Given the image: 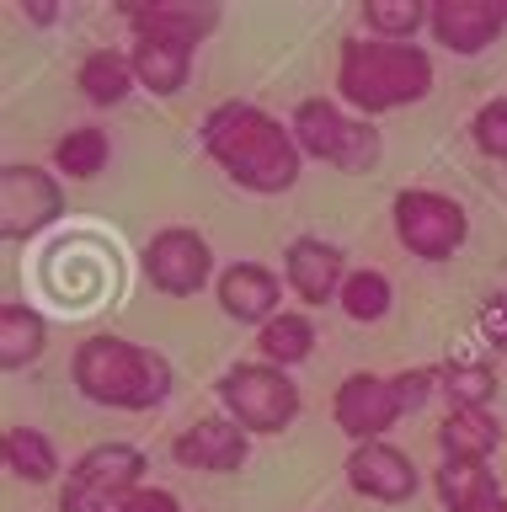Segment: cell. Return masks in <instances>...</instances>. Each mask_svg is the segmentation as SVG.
<instances>
[{
  "instance_id": "6da1fadb",
  "label": "cell",
  "mask_w": 507,
  "mask_h": 512,
  "mask_svg": "<svg viewBox=\"0 0 507 512\" xmlns=\"http://www.w3.org/2000/svg\"><path fill=\"white\" fill-rule=\"evenodd\" d=\"M198 144L203 155L225 171V182H235L251 198H283V192L299 187L305 176V155L294 144V128L267 112L257 102H214L198 123Z\"/></svg>"
},
{
  "instance_id": "7a4b0ae2",
  "label": "cell",
  "mask_w": 507,
  "mask_h": 512,
  "mask_svg": "<svg viewBox=\"0 0 507 512\" xmlns=\"http://www.w3.org/2000/svg\"><path fill=\"white\" fill-rule=\"evenodd\" d=\"M433 54L422 43H385V38H353L337 43V102L358 118H385L406 112L433 96Z\"/></svg>"
},
{
  "instance_id": "3957f363",
  "label": "cell",
  "mask_w": 507,
  "mask_h": 512,
  "mask_svg": "<svg viewBox=\"0 0 507 512\" xmlns=\"http://www.w3.org/2000/svg\"><path fill=\"white\" fill-rule=\"evenodd\" d=\"M70 384L102 411H161L177 390V368L166 352L134 342V336L97 331L75 347Z\"/></svg>"
},
{
  "instance_id": "277c9868",
  "label": "cell",
  "mask_w": 507,
  "mask_h": 512,
  "mask_svg": "<svg viewBox=\"0 0 507 512\" xmlns=\"http://www.w3.org/2000/svg\"><path fill=\"white\" fill-rule=\"evenodd\" d=\"M294 144L305 160H321V166L342 171V176H363L385 160V134H379L374 118H358L353 107H342L337 96H305L289 112Z\"/></svg>"
},
{
  "instance_id": "5b68a950",
  "label": "cell",
  "mask_w": 507,
  "mask_h": 512,
  "mask_svg": "<svg viewBox=\"0 0 507 512\" xmlns=\"http://www.w3.org/2000/svg\"><path fill=\"white\" fill-rule=\"evenodd\" d=\"M219 411L230 416L235 427H246L251 438H283L299 411H305V395H299V379L283 374V368L251 358V363H230L225 374L214 379Z\"/></svg>"
},
{
  "instance_id": "8992f818",
  "label": "cell",
  "mask_w": 507,
  "mask_h": 512,
  "mask_svg": "<svg viewBox=\"0 0 507 512\" xmlns=\"http://www.w3.org/2000/svg\"><path fill=\"white\" fill-rule=\"evenodd\" d=\"M390 230L401 240V251H411L427 267H443L465 251L470 240V214L454 192L438 187H401L390 198Z\"/></svg>"
},
{
  "instance_id": "52a82bcc",
  "label": "cell",
  "mask_w": 507,
  "mask_h": 512,
  "mask_svg": "<svg viewBox=\"0 0 507 512\" xmlns=\"http://www.w3.org/2000/svg\"><path fill=\"white\" fill-rule=\"evenodd\" d=\"M145 448L139 443H91L86 454L70 459L65 480H59V496H54V512H97L118 496H129L134 486H145Z\"/></svg>"
},
{
  "instance_id": "ba28073f",
  "label": "cell",
  "mask_w": 507,
  "mask_h": 512,
  "mask_svg": "<svg viewBox=\"0 0 507 512\" xmlns=\"http://www.w3.org/2000/svg\"><path fill=\"white\" fill-rule=\"evenodd\" d=\"M65 219V176L33 160H6L0 166V235L11 246H33Z\"/></svg>"
},
{
  "instance_id": "9c48e42d",
  "label": "cell",
  "mask_w": 507,
  "mask_h": 512,
  "mask_svg": "<svg viewBox=\"0 0 507 512\" xmlns=\"http://www.w3.org/2000/svg\"><path fill=\"white\" fill-rule=\"evenodd\" d=\"M139 272H145V283L161 299H198L203 288L219 278L209 235L193 230V224H166V230H155L145 240V251H139Z\"/></svg>"
},
{
  "instance_id": "30bf717a",
  "label": "cell",
  "mask_w": 507,
  "mask_h": 512,
  "mask_svg": "<svg viewBox=\"0 0 507 512\" xmlns=\"http://www.w3.org/2000/svg\"><path fill=\"white\" fill-rule=\"evenodd\" d=\"M331 422L342 427L347 443H379L406 422V406H401V395H395L390 374L358 368V374H347L337 384V395H331Z\"/></svg>"
},
{
  "instance_id": "8fae6325",
  "label": "cell",
  "mask_w": 507,
  "mask_h": 512,
  "mask_svg": "<svg viewBox=\"0 0 507 512\" xmlns=\"http://www.w3.org/2000/svg\"><path fill=\"white\" fill-rule=\"evenodd\" d=\"M118 16L129 27V38L177 43L187 54H198L225 22V6H214V0H123Z\"/></svg>"
},
{
  "instance_id": "7c38bea8",
  "label": "cell",
  "mask_w": 507,
  "mask_h": 512,
  "mask_svg": "<svg viewBox=\"0 0 507 512\" xmlns=\"http://www.w3.org/2000/svg\"><path fill=\"white\" fill-rule=\"evenodd\" d=\"M342 475H347V491L363 496L374 507H406L411 496L422 491V475L411 464L406 448H395L390 438L379 443H353L342 459Z\"/></svg>"
},
{
  "instance_id": "4fadbf2b",
  "label": "cell",
  "mask_w": 507,
  "mask_h": 512,
  "mask_svg": "<svg viewBox=\"0 0 507 512\" xmlns=\"http://www.w3.org/2000/svg\"><path fill=\"white\" fill-rule=\"evenodd\" d=\"M427 38L454 59H481L507 38V0H433Z\"/></svg>"
},
{
  "instance_id": "5bb4252c",
  "label": "cell",
  "mask_w": 507,
  "mask_h": 512,
  "mask_svg": "<svg viewBox=\"0 0 507 512\" xmlns=\"http://www.w3.org/2000/svg\"><path fill=\"white\" fill-rule=\"evenodd\" d=\"M347 272H353L347 267V251L326 235H294L289 246H283V283H289V294L305 304V310L337 304Z\"/></svg>"
},
{
  "instance_id": "9a60e30c",
  "label": "cell",
  "mask_w": 507,
  "mask_h": 512,
  "mask_svg": "<svg viewBox=\"0 0 507 512\" xmlns=\"http://www.w3.org/2000/svg\"><path fill=\"white\" fill-rule=\"evenodd\" d=\"M171 459L193 475H235L251 459V432L235 427L225 411L198 416L193 427H182L177 438H171Z\"/></svg>"
},
{
  "instance_id": "2e32d148",
  "label": "cell",
  "mask_w": 507,
  "mask_h": 512,
  "mask_svg": "<svg viewBox=\"0 0 507 512\" xmlns=\"http://www.w3.org/2000/svg\"><path fill=\"white\" fill-rule=\"evenodd\" d=\"M283 283L267 262H230V267H219V278H214V299H219V310H225L235 326H267L273 315H283Z\"/></svg>"
},
{
  "instance_id": "e0dca14e",
  "label": "cell",
  "mask_w": 507,
  "mask_h": 512,
  "mask_svg": "<svg viewBox=\"0 0 507 512\" xmlns=\"http://www.w3.org/2000/svg\"><path fill=\"white\" fill-rule=\"evenodd\" d=\"M75 91H81L86 107H102V112L107 107H123L139 91L129 48L102 43V48H91V54H81V64H75Z\"/></svg>"
},
{
  "instance_id": "ac0fdd59",
  "label": "cell",
  "mask_w": 507,
  "mask_h": 512,
  "mask_svg": "<svg viewBox=\"0 0 507 512\" xmlns=\"http://www.w3.org/2000/svg\"><path fill=\"white\" fill-rule=\"evenodd\" d=\"M0 459H6V470L17 480H27V486H49V480H65V470H70V464L59 459V443L33 422H11L0 432Z\"/></svg>"
},
{
  "instance_id": "d6986e66",
  "label": "cell",
  "mask_w": 507,
  "mask_h": 512,
  "mask_svg": "<svg viewBox=\"0 0 507 512\" xmlns=\"http://www.w3.org/2000/svg\"><path fill=\"white\" fill-rule=\"evenodd\" d=\"M433 443L443 464H491V454L502 448V422L491 411H443Z\"/></svg>"
},
{
  "instance_id": "ffe728a7",
  "label": "cell",
  "mask_w": 507,
  "mask_h": 512,
  "mask_svg": "<svg viewBox=\"0 0 507 512\" xmlns=\"http://www.w3.org/2000/svg\"><path fill=\"white\" fill-rule=\"evenodd\" d=\"M49 315L27 299H6L0 304V368L6 374H22L33 368L43 352H49Z\"/></svg>"
},
{
  "instance_id": "44dd1931",
  "label": "cell",
  "mask_w": 507,
  "mask_h": 512,
  "mask_svg": "<svg viewBox=\"0 0 507 512\" xmlns=\"http://www.w3.org/2000/svg\"><path fill=\"white\" fill-rule=\"evenodd\" d=\"M433 491L443 512H497L507 496L491 475V464H438Z\"/></svg>"
},
{
  "instance_id": "7402d4cb",
  "label": "cell",
  "mask_w": 507,
  "mask_h": 512,
  "mask_svg": "<svg viewBox=\"0 0 507 512\" xmlns=\"http://www.w3.org/2000/svg\"><path fill=\"white\" fill-rule=\"evenodd\" d=\"M129 59H134V80H139V91H150V96H182L187 91V80H193V54L177 43H155V38H134L129 43Z\"/></svg>"
},
{
  "instance_id": "603a6c76",
  "label": "cell",
  "mask_w": 507,
  "mask_h": 512,
  "mask_svg": "<svg viewBox=\"0 0 507 512\" xmlns=\"http://www.w3.org/2000/svg\"><path fill=\"white\" fill-rule=\"evenodd\" d=\"M49 166L65 176V182H97V176L113 166V134H107L102 123H75L54 139Z\"/></svg>"
},
{
  "instance_id": "cb8c5ba5",
  "label": "cell",
  "mask_w": 507,
  "mask_h": 512,
  "mask_svg": "<svg viewBox=\"0 0 507 512\" xmlns=\"http://www.w3.org/2000/svg\"><path fill=\"white\" fill-rule=\"evenodd\" d=\"M315 342H321V331H315L310 310H283L257 331V358L283 368V374H294L299 363L315 358Z\"/></svg>"
},
{
  "instance_id": "d4e9b609",
  "label": "cell",
  "mask_w": 507,
  "mask_h": 512,
  "mask_svg": "<svg viewBox=\"0 0 507 512\" xmlns=\"http://www.w3.org/2000/svg\"><path fill=\"white\" fill-rule=\"evenodd\" d=\"M358 22H363V38L417 43L427 32V22H433V0H363Z\"/></svg>"
},
{
  "instance_id": "484cf974",
  "label": "cell",
  "mask_w": 507,
  "mask_h": 512,
  "mask_svg": "<svg viewBox=\"0 0 507 512\" xmlns=\"http://www.w3.org/2000/svg\"><path fill=\"white\" fill-rule=\"evenodd\" d=\"M502 379H497V363L486 358H449L443 363V400H449V411H491V400H497Z\"/></svg>"
},
{
  "instance_id": "4316f807",
  "label": "cell",
  "mask_w": 507,
  "mask_h": 512,
  "mask_svg": "<svg viewBox=\"0 0 507 512\" xmlns=\"http://www.w3.org/2000/svg\"><path fill=\"white\" fill-rule=\"evenodd\" d=\"M337 310L353 320V326H379V320L395 310V283H390V272L353 267V272H347V283H342V294H337Z\"/></svg>"
},
{
  "instance_id": "83f0119b",
  "label": "cell",
  "mask_w": 507,
  "mask_h": 512,
  "mask_svg": "<svg viewBox=\"0 0 507 512\" xmlns=\"http://www.w3.org/2000/svg\"><path fill=\"white\" fill-rule=\"evenodd\" d=\"M470 144L486 160H502L507 166V96H491L470 112Z\"/></svg>"
},
{
  "instance_id": "f1b7e54d",
  "label": "cell",
  "mask_w": 507,
  "mask_h": 512,
  "mask_svg": "<svg viewBox=\"0 0 507 512\" xmlns=\"http://www.w3.org/2000/svg\"><path fill=\"white\" fill-rule=\"evenodd\" d=\"M390 384H395V395H401V406H406V416H411V411H422L427 400L443 390V363L401 368V374H390Z\"/></svg>"
},
{
  "instance_id": "f546056e",
  "label": "cell",
  "mask_w": 507,
  "mask_h": 512,
  "mask_svg": "<svg viewBox=\"0 0 507 512\" xmlns=\"http://www.w3.org/2000/svg\"><path fill=\"white\" fill-rule=\"evenodd\" d=\"M97 512H182V496L177 491H166V486H134L129 496H118V502H107Z\"/></svg>"
},
{
  "instance_id": "4dcf8cb0",
  "label": "cell",
  "mask_w": 507,
  "mask_h": 512,
  "mask_svg": "<svg viewBox=\"0 0 507 512\" xmlns=\"http://www.w3.org/2000/svg\"><path fill=\"white\" fill-rule=\"evenodd\" d=\"M475 326H481V342H486V347L507 352V288H497V294H491V299L481 304Z\"/></svg>"
},
{
  "instance_id": "1f68e13d",
  "label": "cell",
  "mask_w": 507,
  "mask_h": 512,
  "mask_svg": "<svg viewBox=\"0 0 507 512\" xmlns=\"http://www.w3.org/2000/svg\"><path fill=\"white\" fill-rule=\"evenodd\" d=\"M22 16H27L33 27H54V22H59V6H54V0H27Z\"/></svg>"
},
{
  "instance_id": "d6a6232c",
  "label": "cell",
  "mask_w": 507,
  "mask_h": 512,
  "mask_svg": "<svg viewBox=\"0 0 507 512\" xmlns=\"http://www.w3.org/2000/svg\"><path fill=\"white\" fill-rule=\"evenodd\" d=\"M497 512H507V496H502V507H497Z\"/></svg>"
}]
</instances>
